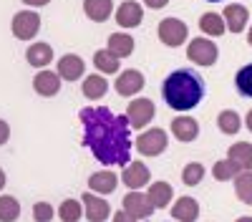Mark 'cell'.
Here are the masks:
<instances>
[{"mask_svg": "<svg viewBox=\"0 0 252 222\" xmlns=\"http://www.w3.org/2000/svg\"><path fill=\"white\" fill-rule=\"evenodd\" d=\"M83 127V147L103 167H126L131 159L129 119L114 114L109 106H86L78 111Z\"/></svg>", "mask_w": 252, "mask_h": 222, "instance_id": "6da1fadb", "label": "cell"}, {"mask_svg": "<svg viewBox=\"0 0 252 222\" xmlns=\"http://www.w3.org/2000/svg\"><path fill=\"white\" fill-rule=\"evenodd\" d=\"M207 94L204 76L192 68H177L164 78L161 84V98L172 111H192L202 104Z\"/></svg>", "mask_w": 252, "mask_h": 222, "instance_id": "7a4b0ae2", "label": "cell"}, {"mask_svg": "<svg viewBox=\"0 0 252 222\" xmlns=\"http://www.w3.org/2000/svg\"><path fill=\"white\" fill-rule=\"evenodd\" d=\"M187 58L192 61V63L197 66H215L217 63V58H220V48L212 43L209 38H192L189 40V46H187Z\"/></svg>", "mask_w": 252, "mask_h": 222, "instance_id": "3957f363", "label": "cell"}, {"mask_svg": "<svg viewBox=\"0 0 252 222\" xmlns=\"http://www.w3.org/2000/svg\"><path fill=\"white\" fill-rule=\"evenodd\" d=\"M166 144H169V136L159 127H154L149 131H141L136 136V152L141 157H159L166 152Z\"/></svg>", "mask_w": 252, "mask_h": 222, "instance_id": "277c9868", "label": "cell"}, {"mask_svg": "<svg viewBox=\"0 0 252 222\" xmlns=\"http://www.w3.org/2000/svg\"><path fill=\"white\" fill-rule=\"evenodd\" d=\"M154 116H157V106H154L152 98L139 96V98H131L129 106H126V119H129V124H131L134 129L149 127Z\"/></svg>", "mask_w": 252, "mask_h": 222, "instance_id": "5b68a950", "label": "cell"}, {"mask_svg": "<svg viewBox=\"0 0 252 222\" xmlns=\"http://www.w3.org/2000/svg\"><path fill=\"white\" fill-rule=\"evenodd\" d=\"M157 33H159L161 43L169 46V48H179L182 43H187V38H189V28L179 18H164L159 23V28H157Z\"/></svg>", "mask_w": 252, "mask_h": 222, "instance_id": "8992f818", "label": "cell"}, {"mask_svg": "<svg viewBox=\"0 0 252 222\" xmlns=\"http://www.w3.org/2000/svg\"><path fill=\"white\" fill-rule=\"evenodd\" d=\"M10 31L18 40H33L40 33V15L35 10H18L13 15Z\"/></svg>", "mask_w": 252, "mask_h": 222, "instance_id": "52a82bcc", "label": "cell"}, {"mask_svg": "<svg viewBox=\"0 0 252 222\" xmlns=\"http://www.w3.org/2000/svg\"><path fill=\"white\" fill-rule=\"evenodd\" d=\"M83 217L89 222H106L111 217V205L96 192H83Z\"/></svg>", "mask_w": 252, "mask_h": 222, "instance_id": "ba28073f", "label": "cell"}, {"mask_svg": "<svg viewBox=\"0 0 252 222\" xmlns=\"http://www.w3.org/2000/svg\"><path fill=\"white\" fill-rule=\"evenodd\" d=\"M144 84H146V78H144V73H141V71H136V68H126V71H121V73H119L114 89H116V94H119V96L131 98V96H136L139 91H144Z\"/></svg>", "mask_w": 252, "mask_h": 222, "instance_id": "9c48e42d", "label": "cell"}, {"mask_svg": "<svg viewBox=\"0 0 252 222\" xmlns=\"http://www.w3.org/2000/svg\"><path fill=\"white\" fill-rule=\"evenodd\" d=\"M121 207H124L126 212H131L136 220H146V217H152V215H154L152 199L146 197V192H136V190H131L129 194H124Z\"/></svg>", "mask_w": 252, "mask_h": 222, "instance_id": "30bf717a", "label": "cell"}, {"mask_svg": "<svg viewBox=\"0 0 252 222\" xmlns=\"http://www.w3.org/2000/svg\"><path fill=\"white\" fill-rule=\"evenodd\" d=\"M114 13H116L119 28H126V31L141 26V20H144V8H141V3H136V0H124Z\"/></svg>", "mask_w": 252, "mask_h": 222, "instance_id": "8fae6325", "label": "cell"}, {"mask_svg": "<svg viewBox=\"0 0 252 222\" xmlns=\"http://www.w3.org/2000/svg\"><path fill=\"white\" fill-rule=\"evenodd\" d=\"M149 179H152V172L144 161H131V164H126L124 172H121V182L129 190H141L144 185H149Z\"/></svg>", "mask_w": 252, "mask_h": 222, "instance_id": "7c38bea8", "label": "cell"}, {"mask_svg": "<svg viewBox=\"0 0 252 222\" xmlns=\"http://www.w3.org/2000/svg\"><path fill=\"white\" fill-rule=\"evenodd\" d=\"M56 71H58V76L63 78V81H78V78H83V71H86V63H83V58L81 56H76V53H68V56H61L58 58V66H56Z\"/></svg>", "mask_w": 252, "mask_h": 222, "instance_id": "4fadbf2b", "label": "cell"}, {"mask_svg": "<svg viewBox=\"0 0 252 222\" xmlns=\"http://www.w3.org/2000/svg\"><path fill=\"white\" fill-rule=\"evenodd\" d=\"M172 136L182 144H189V141H194L199 136V121L194 116H177L172 121Z\"/></svg>", "mask_w": 252, "mask_h": 222, "instance_id": "5bb4252c", "label": "cell"}, {"mask_svg": "<svg viewBox=\"0 0 252 222\" xmlns=\"http://www.w3.org/2000/svg\"><path fill=\"white\" fill-rule=\"evenodd\" d=\"M61 81L63 78L58 76V71H38L35 78H33V91L38 96L51 98V96H56L61 91Z\"/></svg>", "mask_w": 252, "mask_h": 222, "instance_id": "9a60e30c", "label": "cell"}, {"mask_svg": "<svg viewBox=\"0 0 252 222\" xmlns=\"http://www.w3.org/2000/svg\"><path fill=\"white\" fill-rule=\"evenodd\" d=\"M222 18H224L227 31H232V33H242V31L247 28L250 10H247L245 5H240V3H232V5H227V8H224Z\"/></svg>", "mask_w": 252, "mask_h": 222, "instance_id": "2e32d148", "label": "cell"}, {"mask_svg": "<svg viewBox=\"0 0 252 222\" xmlns=\"http://www.w3.org/2000/svg\"><path fill=\"white\" fill-rule=\"evenodd\" d=\"M116 185H119V177H116V172H109V169L94 172L89 177V190L96 192V194H101V197L103 194H111L116 190Z\"/></svg>", "mask_w": 252, "mask_h": 222, "instance_id": "e0dca14e", "label": "cell"}, {"mask_svg": "<svg viewBox=\"0 0 252 222\" xmlns=\"http://www.w3.org/2000/svg\"><path fill=\"white\" fill-rule=\"evenodd\" d=\"M172 217L177 222H194L199 217V202L194 197H179L172 205Z\"/></svg>", "mask_w": 252, "mask_h": 222, "instance_id": "ac0fdd59", "label": "cell"}, {"mask_svg": "<svg viewBox=\"0 0 252 222\" xmlns=\"http://www.w3.org/2000/svg\"><path fill=\"white\" fill-rule=\"evenodd\" d=\"M146 197L152 199L154 210H164L172 205V197H174V187L169 182H152V187L146 190Z\"/></svg>", "mask_w": 252, "mask_h": 222, "instance_id": "d6986e66", "label": "cell"}, {"mask_svg": "<svg viewBox=\"0 0 252 222\" xmlns=\"http://www.w3.org/2000/svg\"><path fill=\"white\" fill-rule=\"evenodd\" d=\"M227 159H232L240 172H252V144L250 141H237L227 149Z\"/></svg>", "mask_w": 252, "mask_h": 222, "instance_id": "ffe728a7", "label": "cell"}, {"mask_svg": "<svg viewBox=\"0 0 252 222\" xmlns=\"http://www.w3.org/2000/svg\"><path fill=\"white\" fill-rule=\"evenodd\" d=\"M114 10V0H83V13L94 23H103V20L111 18Z\"/></svg>", "mask_w": 252, "mask_h": 222, "instance_id": "44dd1931", "label": "cell"}, {"mask_svg": "<svg viewBox=\"0 0 252 222\" xmlns=\"http://www.w3.org/2000/svg\"><path fill=\"white\" fill-rule=\"evenodd\" d=\"M81 91H83V96H86L89 101H98V98L106 96V91H109V81L103 78L101 73H91V76L83 78Z\"/></svg>", "mask_w": 252, "mask_h": 222, "instance_id": "7402d4cb", "label": "cell"}, {"mask_svg": "<svg viewBox=\"0 0 252 222\" xmlns=\"http://www.w3.org/2000/svg\"><path fill=\"white\" fill-rule=\"evenodd\" d=\"M26 61L33 68H46L53 61V48L51 43H31V48L26 51Z\"/></svg>", "mask_w": 252, "mask_h": 222, "instance_id": "603a6c76", "label": "cell"}, {"mask_svg": "<svg viewBox=\"0 0 252 222\" xmlns=\"http://www.w3.org/2000/svg\"><path fill=\"white\" fill-rule=\"evenodd\" d=\"M134 38L129 35V33H111L109 35V43H106V48L114 53V56H119V58H129L131 53H134Z\"/></svg>", "mask_w": 252, "mask_h": 222, "instance_id": "cb8c5ba5", "label": "cell"}, {"mask_svg": "<svg viewBox=\"0 0 252 222\" xmlns=\"http://www.w3.org/2000/svg\"><path fill=\"white\" fill-rule=\"evenodd\" d=\"M199 31L204 35H212V38H220L227 33V26H224V18L220 13H204L199 18Z\"/></svg>", "mask_w": 252, "mask_h": 222, "instance_id": "d4e9b609", "label": "cell"}, {"mask_svg": "<svg viewBox=\"0 0 252 222\" xmlns=\"http://www.w3.org/2000/svg\"><path fill=\"white\" fill-rule=\"evenodd\" d=\"M94 66L101 73H116V71H121V58L114 56L109 48H101L94 53Z\"/></svg>", "mask_w": 252, "mask_h": 222, "instance_id": "484cf974", "label": "cell"}, {"mask_svg": "<svg viewBox=\"0 0 252 222\" xmlns=\"http://www.w3.org/2000/svg\"><path fill=\"white\" fill-rule=\"evenodd\" d=\"M217 127H220L222 134H237V131L242 129V119H240L237 111L224 109V111H220V116H217Z\"/></svg>", "mask_w": 252, "mask_h": 222, "instance_id": "4316f807", "label": "cell"}, {"mask_svg": "<svg viewBox=\"0 0 252 222\" xmlns=\"http://www.w3.org/2000/svg\"><path fill=\"white\" fill-rule=\"evenodd\" d=\"M20 217V202L10 194H0V222H15Z\"/></svg>", "mask_w": 252, "mask_h": 222, "instance_id": "83f0119b", "label": "cell"}, {"mask_svg": "<svg viewBox=\"0 0 252 222\" xmlns=\"http://www.w3.org/2000/svg\"><path fill=\"white\" fill-rule=\"evenodd\" d=\"M58 215L63 222H78L81 215H83V202L81 199H63L61 202V207H58Z\"/></svg>", "mask_w": 252, "mask_h": 222, "instance_id": "f1b7e54d", "label": "cell"}, {"mask_svg": "<svg viewBox=\"0 0 252 222\" xmlns=\"http://www.w3.org/2000/svg\"><path fill=\"white\" fill-rule=\"evenodd\" d=\"M235 194L245 205H252V172H242L235 177Z\"/></svg>", "mask_w": 252, "mask_h": 222, "instance_id": "f546056e", "label": "cell"}, {"mask_svg": "<svg viewBox=\"0 0 252 222\" xmlns=\"http://www.w3.org/2000/svg\"><path fill=\"white\" fill-rule=\"evenodd\" d=\"M237 174H240V169H237V164L232 159H220L217 164L212 167V177L217 182H229V179H235Z\"/></svg>", "mask_w": 252, "mask_h": 222, "instance_id": "4dcf8cb0", "label": "cell"}, {"mask_svg": "<svg viewBox=\"0 0 252 222\" xmlns=\"http://www.w3.org/2000/svg\"><path fill=\"white\" fill-rule=\"evenodd\" d=\"M235 86H237V94L245 96V98H252V63L242 66L235 76Z\"/></svg>", "mask_w": 252, "mask_h": 222, "instance_id": "1f68e13d", "label": "cell"}, {"mask_svg": "<svg viewBox=\"0 0 252 222\" xmlns=\"http://www.w3.org/2000/svg\"><path fill=\"white\" fill-rule=\"evenodd\" d=\"M204 164H199V161H189V164L182 169V182L187 187H197L199 182L204 179Z\"/></svg>", "mask_w": 252, "mask_h": 222, "instance_id": "d6a6232c", "label": "cell"}, {"mask_svg": "<svg viewBox=\"0 0 252 222\" xmlns=\"http://www.w3.org/2000/svg\"><path fill=\"white\" fill-rule=\"evenodd\" d=\"M53 215H58V212L53 210L51 202H35L33 205V220L35 222H51Z\"/></svg>", "mask_w": 252, "mask_h": 222, "instance_id": "836d02e7", "label": "cell"}, {"mask_svg": "<svg viewBox=\"0 0 252 222\" xmlns=\"http://www.w3.org/2000/svg\"><path fill=\"white\" fill-rule=\"evenodd\" d=\"M111 222H139V220H136V217H134L131 212H126V210L121 207V210H119V212L114 215V220H111Z\"/></svg>", "mask_w": 252, "mask_h": 222, "instance_id": "e575fe53", "label": "cell"}, {"mask_svg": "<svg viewBox=\"0 0 252 222\" xmlns=\"http://www.w3.org/2000/svg\"><path fill=\"white\" fill-rule=\"evenodd\" d=\"M8 139H10V127H8L5 119H0V147L8 144Z\"/></svg>", "mask_w": 252, "mask_h": 222, "instance_id": "d590c367", "label": "cell"}, {"mask_svg": "<svg viewBox=\"0 0 252 222\" xmlns=\"http://www.w3.org/2000/svg\"><path fill=\"white\" fill-rule=\"evenodd\" d=\"M144 5H149L152 10H159V8H166L169 5V0H141Z\"/></svg>", "mask_w": 252, "mask_h": 222, "instance_id": "8d00e7d4", "label": "cell"}, {"mask_svg": "<svg viewBox=\"0 0 252 222\" xmlns=\"http://www.w3.org/2000/svg\"><path fill=\"white\" fill-rule=\"evenodd\" d=\"M23 3H26L28 8H43V5L51 3V0H23Z\"/></svg>", "mask_w": 252, "mask_h": 222, "instance_id": "74e56055", "label": "cell"}, {"mask_svg": "<svg viewBox=\"0 0 252 222\" xmlns=\"http://www.w3.org/2000/svg\"><path fill=\"white\" fill-rule=\"evenodd\" d=\"M245 127L252 131V109H250V111H247V116H245Z\"/></svg>", "mask_w": 252, "mask_h": 222, "instance_id": "f35d334b", "label": "cell"}, {"mask_svg": "<svg viewBox=\"0 0 252 222\" xmlns=\"http://www.w3.org/2000/svg\"><path fill=\"white\" fill-rule=\"evenodd\" d=\"M5 182H8V177H5V172H3V169H0V192L5 190Z\"/></svg>", "mask_w": 252, "mask_h": 222, "instance_id": "ab89813d", "label": "cell"}, {"mask_svg": "<svg viewBox=\"0 0 252 222\" xmlns=\"http://www.w3.org/2000/svg\"><path fill=\"white\" fill-rule=\"evenodd\" d=\"M247 46H252V28L247 31Z\"/></svg>", "mask_w": 252, "mask_h": 222, "instance_id": "60d3db41", "label": "cell"}, {"mask_svg": "<svg viewBox=\"0 0 252 222\" xmlns=\"http://www.w3.org/2000/svg\"><path fill=\"white\" fill-rule=\"evenodd\" d=\"M235 222H252V217H240V220H235Z\"/></svg>", "mask_w": 252, "mask_h": 222, "instance_id": "b9f144b4", "label": "cell"}, {"mask_svg": "<svg viewBox=\"0 0 252 222\" xmlns=\"http://www.w3.org/2000/svg\"><path fill=\"white\" fill-rule=\"evenodd\" d=\"M207 3H222V0H207Z\"/></svg>", "mask_w": 252, "mask_h": 222, "instance_id": "7bdbcfd3", "label": "cell"}]
</instances>
